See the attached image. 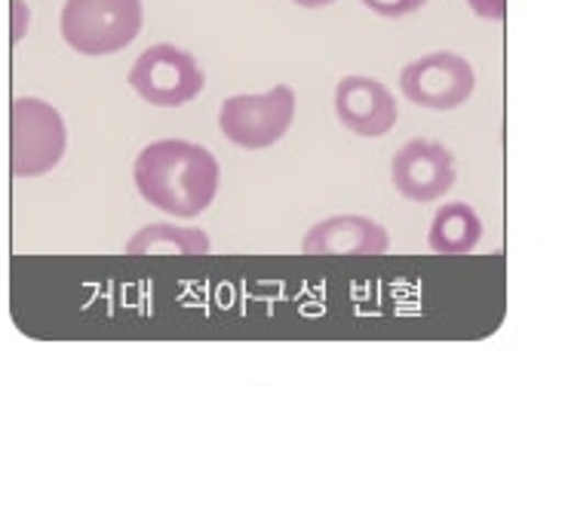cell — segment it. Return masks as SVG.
Here are the masks:
<instances>
[{
	"instance_id": "cell-11",
	"label": "cell",
	"mask_w": 562,
	"mask_h": 507,
	"mask_svg": "<svg viewBox=\"0 0 562 507\" xmlns=\"http://www.w3.org/2000/svg\"><path fill=\"white\" fill-rule=\"evenodd\" d=\"M126 256H210L213 240L200 228H182V225H148L133 234L126 246Z\"/></svg>"
},
{
	"instance_id": "cell-5",
	"label": "cell",
	"mask_w": 562,
	"mask_h": 507,
	"mask_svg": "<svg viewBox=\"0 0 562 507\" xmlns=\"http://www.w3.org/2000/svg\"><path fill=\"white\" fill-rule=\"evenodd\" d=\"M126 80L148 105L157 108L188 105L206 87V75L200 71L198 59L172 44L148 46L130 68Z\"/></svg>"
},
{
	"instance_id": "cell-8",
	"label": "cell",
	"mask_w": 562,
	"mask_h": 507,
	"mask_svg": "<svg viewBox=\"0 0 562 507\" xmlns=\"http://www.w3.org/2000/svg\"><path fill=\"white\" fill-rule=\"evenodd\" d=\"M335 117L360 138L387 136L396 123V99L381 80L350 75L335 87Z\"/></svg>"
},
{
	"instance_id": "cell-6",
	"label": "cell",
	"mask_w": 562,
	"mask_h": 507,
	"mask_svg": "<svg viewBox=\"0 0 562 507\" xmlns=\"http://www.w3.org/2000/svg\"><path fill=\"white\" fill-rule=\"evenodd\" d=\"M400 90L412 105L427 111H456L476 90V75L464 56L440 49L409 61L400 71Z\"/></svg>"
},
{
	"instance_id": "cell-9",
	"label": "cell",
	"mask_w": 562,
	"mask_h": 507,
	"mask_svg": "<svg viewBox=\"0 0 562 507\" xmlns=\"http://www.w3.org/2000/svg\"><path fill=\"white\" fill-rule=\"evenodd\" d=\"M387 249L391 234L369 215H333L302 237L304 256H384Z\"/></svg>"
},
{
	"instance_id": "cell-13",
	"label": "cell",
	"mask_w": 562,
	"mask_h": 507,
	"mask_svg": "<svg viewBox=\"0 0 562 507\" xmlns=\"http://www.w3.org/2000/svg\"><path fill=\"white\" fill-rule=\"evenodd\" d=\"M29 22H31V10L25 0H10V44L19 46L25 41L29 34Z\"/></svg>"
},
{
	"instance_id": "cell-4",
	"label": "cell",
	"mask_w": 562,
	"mask_h": 507,
	"mask_svg": "<svg viewBox=\"0 0 562 507\" xmlns=\"http://www.w3.org/2000/svg\"><path fill=\"white\" fill-rule=\"evenodd\" d=\"M295 123V90L277 83L274 90L252 95H231L222 102L218 126L231 145L244 151H265L286 136Z\"/></svg>"
},
{
	"instance_id": "cell-10",
	"label": "cell",
	"mask_w": 562,
	"mask_h": 507,
	"mask_svg": "<svg viewBox=\"0 0 562 507\" xmlns=\"http://www.w3.org/2000/svg\"><path fill=\"white\" fill-rule=\"evenodd\" d=\"M483 230V218L471 203H442L427 230V246L437 256H468L480 246Z\"/></svg>"
},
{
	"instance_id": "cell-3",
	"label": "cell",
	"mask_w": 562,
	"mask_h": 507,
	"mask_svg": "<svg viewBox=\"0 0 562 507\" xmlns=\"http://www.w3.org/2000/svg\"><path fill=\"white\" fill-rule=\"evenodd\" d=\"M68 151V126L59 108L22 95L10 105V172L13 179H41L59 167Z\"/></svg>"
},
{
	"instance_id": "cell-7",
	"label": "cell",
	"mask_w": 562,
	"mask_h": 507,
	"mask_svg": "<svg viewBox=\"0 0 562 507\" xmlns=\"http://www.w3.org/2000/svg\"><path fill=\"white\" fill-rule=\"evenodd\" d=\"M394 188L412 203H430L446 198L458 182L452 151L434 138H409L391 164Z\"/></svg>"
},
{
	"instance_id": "cell-12",
	"label": "cell",
	"mask_w": 562,
	"mask_h": 507,
	"mask_svg": "<svg viewBox=\"0 0 562 507\" xmlns=\"http://www.w3.org/2000/svg\"><path fill=\"white\" fill-rule=\"evenodd\" d=\"M425 3L427 0H363L366 10H372L375 15H384V19H403V15L418 13Z\"/></svg>"
},
{
	"instance_id": "cell-15",
	"label": "cell",
	"mask_w": 562,
	"mask_h": 507,
	"mask_svg": "<svg viewBox=\"0 0 562 507\" xmlns=\"http://www.w3.org/2000/svg\"><path fill=\"white\" fill-rule=\"evenodd\" d=\"M292 3H299L304 10H323V7H333L335 0H292Z\"/></svg>"
},
{
	"instance_id": "cell-1",
	"label": "cell",
	"mask_w": 562,
	"mask_h": 507,
	"mask_svg": "<svg viewBox=\"0 0 562 507\" xmlns=\"http://www.w3.org/2000/svg\"><path fill=\"white\" fill-rule=\"evenodd\" d=\"M133 182L145 203L172 218H194L213 206L222 167L210 148L184 138H160L133 164Z\"/></svg>"
},
{
	"instance_id": "cell-14",
	"label": "cell",
	"mask_w": 562,
	"mask_h": 507,
	"mask_svg": "<svg viewBox=\"0 0 562 507\" xmlns=\"http://www.w3.org/2000/svg\"><path fill=\"white\" fill-rule=\"evenodd\" d=\"M468 7L480 19H488V22H502L507 15V0H468Z\"/></svg>"
},
{
	"instance_id": "cell-2",
	"label": "cell",
	"mask_w": 562,
	"mask_h": 507,
	"mask_svg": "<svg viewBox=\"0 0 562 507\" xmlns=\"http://www.w3.org/2000/svg\"><path fill=\"white\" fill-rule=\"evenodd\" d=\"M142 0H65L59 29L65 44L80 56L121 53L142 34Z\"/></svg>"
}]
</instances>
